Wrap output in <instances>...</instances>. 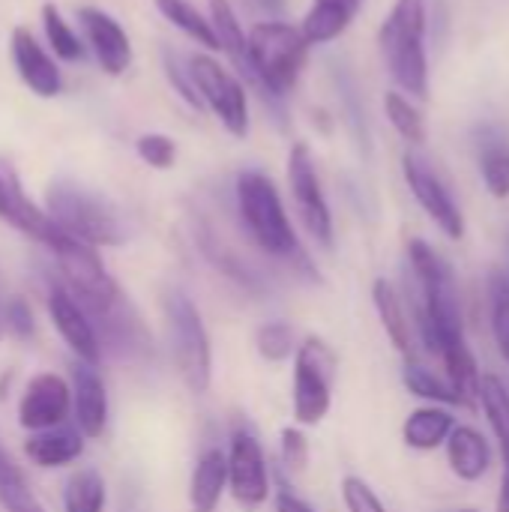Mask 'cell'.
I'll use <instances>...</instances> for the list:
<instances>
[{
  "label": "cell",
  "instance_id": "cell-44",
  "mask_svg": "<svg viewBox=\"0 0 509 512\" xmlns=\"http://www.w3.org/2000/svg\"><path fill=\"white\" fill-rule=\"evenodd\" d=\"M6 333V327H3V303H0V336Z\"/></svg>",
  "mask_w": 509,
  "mask_h": 512
},
{
  "label": "cell",
  "instance_id": "cell-39",
  "mask_svg": "<svg viewBox=\"0 0 509 512\" xmlns=\"http://www.w3.org/2000/svg\"><path fill=\"white\" fill-rule=\"evenodd\" d=\"M279 453H282V465L291 474H303L309 465V441L303 435L300 426H285L279 435Z\"/></svg>",
  "mask_w": 509,
  "mask_h": 512
},
{
  "label": "cell",
  "instance_id": "cell-36",
  "mask_svg": "<svg viewBox=\"0 0 509 512\" xmlns=\"http://www.w3.org/2000/svg\"><path fill=\"white\" fill-rule=\"evenodd\" d=\"M162 69H165V78H168V84L177 90V96L189 105V108H195V111H204V102H201V93H198V87H195V78H192V69H189V57L183 60L174 48H162Z\"/></svg>",
  "mask_w": 509,
  "mask_h": 512
},
{
  "label": "cell",
  "instance_id": "cell-9",
  "mask_svg": "<svg viewBox=\"0 0 509 512\" xmlns=\"http://www.w3.org/2000/svg\"><path fill=\"white\" fill-rule=\"evenodd\" d=\"M288 186H291L294 210H297L303 228L309 231V237L315 243L330 249L333 246V213H330L327 195L321 189L315 156L303 141H297L288 153Z\"/></svg>",
  "mask_w": 509,
  "mask_h": 512
},
{
  "label": "cell",
  "instance_id": "cell-37",
  "mask_svg": "<svg viewBox=\"0 0 509 512\" xmlns=\"http://www.w3.org/2000/svg\"><path fill=\"white\" fill-rule=\"evenodd\" d=\"M135 150H138L141 162H147L156 171H168L177 162V141L171 135H162V132H144V135H138Z\"/></svg>",
  "mask_w": 509,
  "mask_h": 512
},
{
  "label": "cell",
  "instance_id": "cell-35",
  "mask_svg": "<svg viewBox=\"0 0 509 512\" xmlns=\"http://www.w3.org/2000/svg\"><path fill=\"white\" fill-rule=\"evenodd\" d=\"M255 348L267 363H285L291 354H297L294 330L285 321H267L255 333Z\"/></svg>",
  "mask_w": 509,
  "mask_h": 512
},
{
  "label": "cell",
  "instance_id": "cell-15",
  "mask_svg": "<svg viewBox=\"0 0 509 512\" xmlns=\"http://www.w3.org/2000/svg\"><path fill=\"white\" fill-rule=\"evenodd\" d=\"M78 21H81L84 42L93 51L96 63L102 66V72L111 78L126 75L132 66V42L123 24L99 6H81Z\"/></svg>",
  "mask_w": 509,
  "mask_h": 512
},
{
  "label": "cell",
  "instance_id": "cell-10",
  "mask_svg": "<svg viewBox=\"0 0 509 512\" xmlns=\"http://www.w3.org/2000/svg\"><path fill=\"white\" fill-rule=\"evenodd\" d=\"M228 492L243 510H258L270 498V468L255 432L237 426L228 444Z\"/></svg>",
  "mask_w": 509,
  "mask_h": 512
},
{
  "label": "cell",
  "instance_id": "cell-7",
  "mask_svg": "<svg viewBox=\"0 0 509 512\" xmlns=\"http://www.w3.org/2000/svg\"><path fill=\"white\" fill-rule=\"evenodd\" d=\"M339 360L321 336H306L294 354V420L297 426H318L333 405V378Z\"/></svg>",
  "mask_w": 509,
  "mask_h": 512
},
{
  "label": "cell",
  "instance_id": "cell-14",
  "mask_svg": "<svg viewBox=\"0 0 509 512\" xmlns=\"http://www.w3.org/2000/svg\"><path fill=\"white\" fill-rule=\"evenodd\" d=\"M72 408V384H66L54 372H42L30 378L18 399V423L27 432H45L66 423Z\"/></svg>",
  "mask_w": 509,
  "mask_h": 512
},
{
  "label": "cell",
  "instance_id": "cell-23",
  "mask_svg": "<svg viewBox=\"0 0 509 512\" xmlns=\"http://www.w3.org/2000/svg\"><path fill=\"white\" fill-rule=\"evenodd\" d=\"M477 165L492 198H509V138L498 126L477 129Z\"/></svg>",
  "mask_w": 509,
  "mask_h": 512
},
{
  "label": "cell",
  "instance_id": "cell-12",
  "mask_svg": "<svg viewBox=\"0 0 509 512\" xmlns=\"http://www.w3.org/2000/svg\"><path fill=\"white\" fill-rule=\"evenodd\" d=\"M0 222H6L9 228L21 231L30 240L42 243L45 249L60 237V228L54 225L48 210L39 207L27 195V189L21 183V174L6 159H0Z\"/></svg>",
  "mask_w": 509,
  "mask_h": 512
},
{
  "label": "cell",
  "instance_id": "cell-26",
  "mask_svg": "<svg viewBox=\"0 0 509 512\" xmlns=\"http://www.w3.org/2000/svg\"><path fill=\"white\" fill-rule=\"evenodd\" d=\"M372 303H375V312L381 318V327H384L387 339L396 345V351L402 357H411V348H414L411 321H408V312H405L402 297L396 294V288L387 279H375L372 282Z\"/></svg>",
  "mask_w": 509,
  "mask_h": 512
},
{
  "label": "cell",
  "instance_id": "cell-43",
  "mask_svg": "<svg viewBox=\"0 0 509 512\" xmlns=\"http://www.w3.org/2000/svg\"><path fill=\"white\" fill-rule=\"evenodd\" d=\"M258 6H264V9H270V12H282L285 9V0H255Z\"/></svg>",
  "mask_w": 509,
  "mask_h": 512
},
{
  "label": "cell",
  "instance_id": "cell-19",
  "mask_svg": "<svg viewBox=\"0 0 509 512\" xmlns=\"http://www.w3.org/2000/svg\"><path fill=\"white\" fill-rule=\"evenodd\" d=\"M210 21L219 39V51L231 60L234 72L255 87V72H252V57H249V33H243V24L237 21V12L231 0H210Z\"/></svg>",
  "mask_w": 509,
  "mask_h": 512
},
{
  "label": "cell",
  "instance_id": "cell-31",
  "mask_svg": "<svg viewBox=\"0 0 509 512\" xmlns=\"http://www.w3.org/2000/svg\"><path fill=\"white\" fill-rule=\"evenodd\" d=\"M402 384L408 387V393H411V396L426 399L429 405L462 408V402H459V396H456L453 384H450L447 378H441V375H435V372H429V369L417 366V363H408V366L402 369Z\"/></svg>",
  "mask_w": 509,
  "mask_h": 512
},
{
  "label": "cell",
  "instance_id": "cell-38",
  "mask_svg": "<svg viewBox=\"0 0 509 512\" xmlns=\"http://www.w3.org/2000/svg\"><path fill=\"white\" fill-rule=\"evenodd\" d=\"M3 327L18 342H30L36 336V315L24 297H9L3 303Z\"/></svg>",
  "mask_w": 509,
  "mask_h": 512
},
{
  "label": "cell",
  "instance_id": "cell-17",
  "mask_svg": "<svg viewBox=\"0 0 509 512\" xmlns=\"http://www.w3.org/2000/svg\"><path fill=\"white\" fill-rule=\"evenodd\" d=\"M72 411L84 438L96 441L108 429V390L96 366H72Z\"/></svg>",
  "mask_w": 509,
  "mask_h": 512
},
{
  "label": "cell",
  "instance_id": "cell-21",
  "mask_svg": "<svg viewBox=\"0 0 509 512\" xmlns=\"http://www.w3.org/2000/svg\"><path fill=\"white\" fill-rule=\"evenodd\" d=\"M447 462L459 480L465 483L483 480L492 465V450H489L486 435L474 426H456L447 441Z\"/></svg>",
  "mask_w": 509,
  "mask_h": 512
},
{
  "label": "cell",
  "instance_id": "cell-28",
  "mask_svg": "<svg viewBox=\"0 0 509 512\" xmlns=\"http://www.w3.org/2000/svg\"><path fill=\"white\" fill-rule=\"evenodd\" d=\"M0 507L6 512H45L36 501L24 471L15 465L9 450L0 444Z\"/></svg>",
  "mask_w": 509,
  "mask_h": 512
},
{
  "label": "cell",
  "instance_id": "cell-42",
  "mask_svg": "<svg viewBox=\"0 0 509 512\" xmlns=\"http://www.w3.org/2000/svg\"><path fill=\"white\" fill-rule=\"evenodd\" d=\"M495 512H509V456H504V471H501V489H498Z\"/></svg>",
  "mask_w": 509,
  "mask_h": 512
},
{
  "label": "cell",
  "instance_id": "cell-18",
  "mask_svg": "<svg viewBox=\"0 0 509 512\" xmlns=\"http://www.w3.org/2000/svg\"><path fill=\"white\" fill-rule=\"evenodd\" d=\"M228 492V453L210 447L198 456L189 480V512H216Z\"/></svg>",
  "mask_w": 509,
  "mask_h": 512
},
{
  "label": "cell",
  "instance_id": "cell-8",
  "mask_svg": "<svg viewBox=\"0 0 509 512\" xmlns=\"http://www.w3.org/2000/svg\"><path fill=\"white\" fill-rule=\"evenodd\" d=\"M189 69L195 78V87L201 93L204 108L213 111V117L225 126V132L231 138H246L249 135V93H246V81L222 66L213 54H192L189 57Z\"/></svg>",
  "mask_w": 509,
  "mask_h": 512
},
{
  "label": "cell",
  "instance_id": "cell-24",
  "mask_svg": "<svg viewBox=\"0 0 509 512\" xmlns=\"http://www.w3.org/2000/svg\"><path fill=\"white\" fill-rule=\"evenodd\" d=\"M360 6H363V0H312L306 18L300 24L309 45H327V42L339 39L357 18Z\"/></svg>",
  "mask_w": 509,
  "mask_h": 512
},
{
  "label": "cell",
  "instance_id": "cell-29",
  "mask_svg": "<svg viewBox=\"0 0 509 512\" xmlns=\"http://www.w3.org/2000/svg\"><path fill=\"white\" fill-rule=\"evenodd\" d=\"M108 489L96 468L75 471L63 486V512H105Z\"/></svg>",
  "mask_w": 509,
  "mask_h": 512
},
{
  "label": "cell",
  "instance_id": "cell-32",
  "mask_svg": "<svg viewBox=\"0 0 509 512\" xmlns=\"http://www.w3.org/2000/svg\"><path fill=\"white\" fill-rule=\"evenodd\" d=\"M384 114L390 120V126L411 144V147H420L426 141V117L423 111L399 90H387L384 96Z\"/></svg>",
  "mask_w": 509,
  "mask_h": 512
},
{
  "label": "cell",
  "instance_id": "cell-11",
  "mask_svg": "<svg viewBox=\"0 0 509 512\" xmlns=\"http://www.w3.org/2000/svg\"><path fill=\"white\" fill-rule=\"evenodd\" d=\"M402 174H405V183H408L411 195L417 198L423 213L441 228V234L450 237V240H462L465 237V216H462L459 204L453 201L450 189L444 186V180L438 177V171L420 153L405 150Z\"/></svg>",
  "mask_w": 509,
  "mask_h": 512
},
{
  "label": "cell",
  "instance_id": "cell-25",
  "mask_svg": "<svg viewBox=\"0 0 509 512\" xmlns=\"http://www.w3.org/2000/svg\"><path fill=\"white\" fill-rule=\"evenodd\" d=\"M438 357H441V363H444V369H447V381L453 384V390H456L462 408L474 411V408L480 405V381H483V375H480V369H477V360H474V354H471L465 336L450 339V342L441 348Z\"/></svg>",
  "mask_w": 509,
  "mask_h": 512
},
{
  "label": "cell",
  "instance_id": "cell-6",
  "mask_svg": "<svg viewBox=\"0 0 509 512\" xmlns=\"http://www.w3.org/2000/svg\"><path fill=\"white\" fill-rule=\"evenodd\" d=\"M165 324H168L171 357L183 384L195 396H204L213 381V348H210V336H207L198 306L183 291H168Z\"/></svg>",
  "mask_w": 509,
  "mask_h": 512
},
{
  "label": "cell",
  "instance_id": "cell-22",
  "mask_svg": "<svg viewBox=\"0 0 509 512\" xmlns=\"http://www.w3.org/2000/svg\"><path fill=\"white\" fill-rule=\"evenodd\" d=\"M456 429V417L444 405H423L408 414L402 426V441L417 453H435L447 447L450 435Z\"/></svg>",
  "mask_w": 509,
  "mask_h": 512
},
{
  "label": "cell",
  "instance_id": "cell-40",
  "mask_svg": "<svg viewBox=\"0 0 509 512\" xmlns=\"http://www.w3.org/2000/svg\"><path fill=\"white\" fill-rule=\"evenodd\" d=\"M342 501L348 512H387L381 498L375 495V489L363 477H354V474L342 480Z\"/></svg>",
  "mask_w": 509,
  "mask_h": 512
},
{
  "label": "cell",
  "instance_id": "cell-45",
  "mask_svg": "<svg viewBox=\"0 0 509 512\" xmlns=\"http://www.w3.org/2000/svg\"><path fill=\"white\" fill-rule=\"evenodd\" d=\"M459 512H477V510H459Z\"/></svg>",
  "mask_w": 509,
  "mask_h": 512
},
{
  "label": "cell",
  "instance_id": "cell-33",
  "mask_svg": "<svg viewBox=\"0 0 509 512\" xmlns=\"http://www.w3.org/2000/svg\"><path fill=\"white\" fill-rule=\"evenodd\" d=\"M39 18H42L45 39H48L51 51H54L60 60L75 63V60H81V57H84V48H87V45L81 42V36L72 30V24L63 18V12H60L54 3H45V6H42V12H39Z\"/></svg>",
  "mask_w": 509,
  "mask_h": 512
},
{
  "label": "cell",
  "instance_id": "cell-13",
  "mask_svg": "<svg viewBox=\"0 0 509 512\" xmlns=\"http://www.w3.org/2000/svg\"><path fill=\"white\" fill-rule=\"evenodd\" d=\"M48 318H51L57 336L69 345V351L81 363L99 366V360H102L99 333H96L90 315L84 312V306L75 300V294L60 279H51V288H48Z\"/></svg>",
  "mask_w": 509,
  "mask_h": 512
},
{
  "label": "cell",
  "instance_id": "cell-1",
  "mask_svg": "<svg viewBox=\"0 0 509 512\" xmlns=\"http://www.w3.org/2000/svg\"><path fill=\"white\" fill-rule=\"evenodd\" d=\"M408 261L420 285V333L432 354H441V348L465 336L462 330V309H459V291L450 264L420 237L408 240Z\"/></svg>",
  "mask_w": 509,
  "mask_h": 512
},
{
  "label": "cell",
  "instance_id": "cell-16",
  "mask_svg": "<svg viewBox=\"0 0 509 512\" xmlns=\"http://www.w3.org/2000/svg\"><path fill=\"white\" fill-rule=\"evenodd\" d=\"M9 57L18 72V78L27 84L30 93L42 99H54L63 90V75L51 54L39 45V39L27 27H15L9 36Z\"/></svg>",
  "mask_w": 509,
  "mask_h": 512
},
{
  "label": "cell",
  "instance_id": "cell-4",
  "mask_svg": "<svg viewBox=\"0 0 509 512\" xmlns=\"http://www.w3.org/2000/svg\"><path fill=\"white\" fill-rule=\"evenodd\" d=\"M234 195H237L240 219L258 249H264L270 258L309 267L300 240L294 234V225L285 213L282 195L264 171H240L234 183Z\"/></svg>",
  "mask_w": 509,
  "mask_h": 512
},
{
  "label": "cell",
  "instance_id": "cell-3",
  "mask_svg": "<svg viewBox=\"0 0 509 512\" xmlns=\"http://www.w3.org/2000/svg\"><path fill=\"white\" fill-rule=\"evenodd\" d=\"M309 39L303 27L288 21H261L249 30V57L255 90L264 102L279 105L297 84L309 60Z\"/></svg>",
  "mask_w": 509,
  "mask_h": 512
},
{
  "label": "cell",
  "instance_id": "cell-30",
  "mask_svg": "<svg viewBox=\"0 0 509 512\" xmlns=\"http://www.w3.org/2000/svg\"><path fill=\"white\" fill-rule=\"evenodd\" d=\"M480 408L501 444V456H509V390L498 375H483L480 381Z\"/></svg>",
  "mask_w": 509,
  "mask_h": 512
},
{
  "label": "cell",
  "instance_id": "cell-5",
  "mask_svg": "<svg viewBox=\"0 0 509 512\" xmlns=\"http://www.w3.org/2000/svg\"><path fill=\"white\" fill-rule=\"evenodd\" d=\"M378 48L399 90L414 99H429L426 0H396L378 27Z\"/></svg>",
  "mask_w": 509,
  "mask_h": 512
},
{
  "label": "cell",
  "instance_id": "cell-41",
  "mask_svg": "<svg viewBox=\"0 0 509 512\" xmlns=\"http://www.w3.org/2000/svg\"><path fill=\"white\" fill-rule=\"evenodd\" d=\"M276 512H315L306 501H300L297 495L291 492H279L276 495Z\"/></svg>",
  "mask_w": 509,
  "mask_h": 512
},
{
  "label": "cell",
  "instance_id": "cell-34",
  "mask_svg": "<svg viewBox=\"0 0 509 512\" xmlns=\"http://www.w3.org/2000/svg\"><path fill=\"white\" fill-rule=\"evenodd\" d=\"M489 315H492V336L498 345L501 360L509 369V279L507 273H495L489 282Z\"/></svg>",
  "mask_w": 509,
  "mask_h": 512
},
{
  "label": "cell",
  "instance_id": "cell-2",
  "mask_svg": "<svg viewBox=\"0 0 509 512\" xmlns=\"http://www.w3.org/2000/svg\"><path fill=\"white\" fill-rule=\"evenodd\" d=\"M45 210L60 231L87 243V246H123L129 240V225L117 204L105 195L69 180L57 177L45 189Z\"/></svg>",
  "mask_w": 509,
  "mask_h": 512
},
{
  "label": "cell",
  "instance_id": "cell-27",
  "mask_svg": "<svg viewBox=\"0 0 509 512\" xmlns=\"http://www.w3.org/2000/svg\"><path fill=\"white\" fill-rule=\"evenodd\" d=\"M156 9L165 15V21H171L183 36H189L195 45H201L207 54L210 51H219V39H216V30H213V21L210 15H204L195 3L189 0H153Z\"/></svg>",
  "mask_w": 509,
  "mask_h": 512
},
{
  "label": "cell",
  "instance_id": "cell-46",
  "mask_svg": "<svg viewBox=\"0 0 509 512\" xmlns=\"http://www.w3.org/2000/svg\"><path fill=\"white\" fill-rule=\"evenodd\" d=\"M507 279H509V273H507Z\"/></svg>",
  "mask_w": 509,
  "mask_h": 512
},
{
  "label": "cell",
  "instance_id": "cell-20",
  "mask_svg": "<svg viewBox=\"0 0 509 512\" xmlns=\"http://www.w3.org/2000/svg\"><path fill=\"white\" fill-rule=\"evenodd\" d=\"M81 453H84V435H81V429H72L66 423L57 426V429L33 432L24 441V456L36 468H48V471L72 465Z\"/></svg>",
  "mask_w": 509,
  "mask_h": 512
}]
</instances>
